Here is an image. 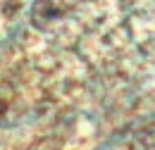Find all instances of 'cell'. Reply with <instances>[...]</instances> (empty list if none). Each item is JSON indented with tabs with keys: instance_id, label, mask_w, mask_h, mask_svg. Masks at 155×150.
Segmentation results:
<instances>
[{
	"instance_id": "cell-2",
	"label": "cell",
	"mask_w": 155,
	"mask_h": 150,
	"mask_svg": "<svg viewBox=\"0 0 155 150\" xmlns=\"http://www.w3.org/2000/svg\"><path fill=\"white\" fill-rule=\"evenodd\" d=\"M5 112V103H2V100H0V114Z\"/></svg>"
},
{
	"instance_id": "cell-1",
	"label": "cell",
	"mask_w": 155,
	"mask_h": 150,
	"mask_svg": "<svg viewBox=\"0 0 155 150\" xmlns=\"http://www.w3.org/2000/svg\"><path fill=\"white\" fill-rule=\"evenodd\" d=\"M131 150H155V133L141 131L131 138Z\"/></svg>"
}]
</instances>
